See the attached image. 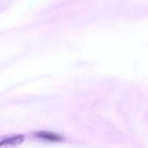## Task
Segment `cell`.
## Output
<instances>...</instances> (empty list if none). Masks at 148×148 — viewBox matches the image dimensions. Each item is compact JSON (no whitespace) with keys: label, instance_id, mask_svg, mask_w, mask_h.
Instances as JSON below:
<instances>
[{"label":"cell","instance_id":"2","mask_svg":"<svg viewBox=\"0 0 148 148\" xmlns=\"http://www.w3.org/2000/svg\"><path fill=\"white\" fill-rule=\"evenodd\" d=\"M24 140V137L23 135H17L15 137H10L5 140H3L1 141V147H3L4 145H18L23 143Z\"/></svg>","mask_w":148,"mask_h":148},{"label":"cell","instance_id":"1","mask_svg":"<svg viewBox=\"0 0 148 148\" xmlns=\"http://www.w3.org/2000/svg\"><path fill=\"white\" fill-rule=\"evenodd\" d=\"M36 136L40 138V139L49 140V141H61V140H62V137L60 136L59 134L49 133V132H37L36 134Z\"/></svg>","mask_w":148,"mask_h":148}]
</instances>
